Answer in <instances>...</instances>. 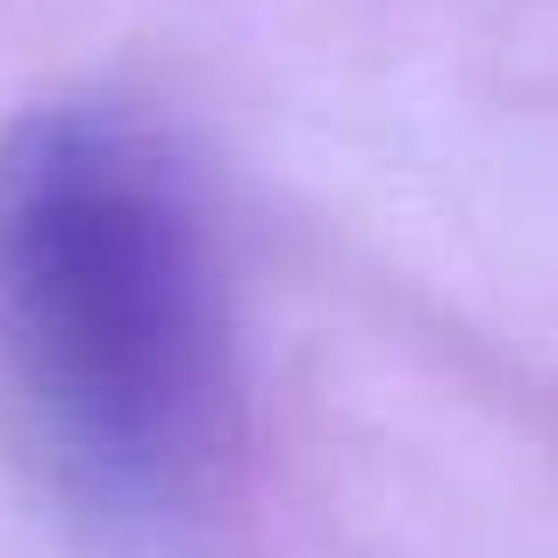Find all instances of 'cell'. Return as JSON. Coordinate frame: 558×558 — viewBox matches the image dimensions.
Masks as SVG:
<instances>
[{
  "label": "cell",
  "instance_id": "obj_1",
  "mask_svg": "<svg viewBox=\"0 0 558 558\" xmlns=\"http://www.w3.org/2000/svg\"><path fill=\"white\" fill-rule=\"evenodd\" d=\"M0 373L108 501H172L230 437V301L180 158L116 108L0 136Z\"/></svg>",
  "mask_w": 558,
  "mask_h": 558
}]
</instances>
